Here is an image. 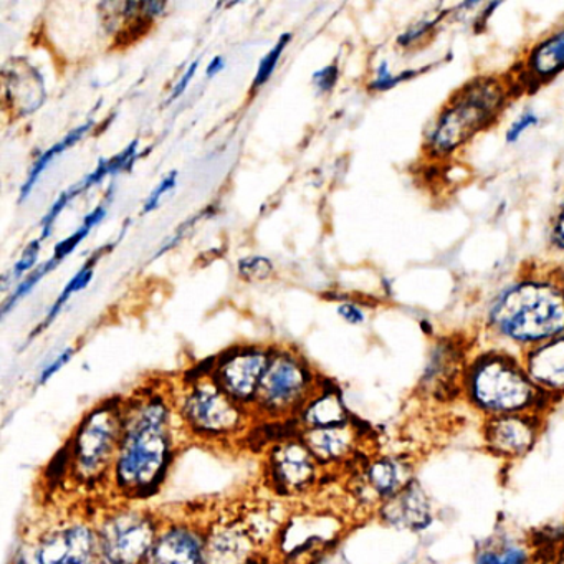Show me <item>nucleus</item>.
Instances as JSON below:
<instances>
[{"instance_id":"nucleus-15","label":"nucleus","mask_w":564,"mask_h":564,"mask_svg":"<svg viewBox=\"0 0 564 564\" xmlns=\"http://www.w3.org/2000/svg\"><path fill=\"white\" fill-rule=\"evenodd\" d=\"M299 434L326 471L339 470L345 474L362 457L371 454L365 451L366 432L355 419L348 424L312 429Z\"/></svg>"},{"instance_id":"nucleus-28","label":"nucleus","mask_w":564,"mask_h":564,"mask_svg":"<svg viewBox=\"0 0 564 564\" xmlns=\"http://www.w3.org/2000/svg\"><path fill=\"white\" fill-rule=\"evenodd\" d=\"M239 272L247 280H263L272 273V263L263 257L240 260Z\"/></svg>"},{"instance_id":"nucleus-5","label":"nucleus","mask_w":564,"mask_h":564,"mask_svg":"<svg viewBox=\"0 0 564 564\" xmlns=\"http://www.w3.org/2000/svg\"><path fill=\"white\" fill-rule=\"evenodd\" d=\"M173 401L187 442L239 444L257 425L252 409L229 398L210 376L187 381Z\"/></svg>"},{"instance_id":"nucleus-33","label":"nucleus","mask_w":564,"mask_h":564,"mask_svg":"<svg viewBox=\"0 0 564 564\" xmlns=\"http://www.w3.org/2000/svg\"><path fill=\"white\" fill-rule=\"evenodd\" d=\"M336 80H338V68L335 65H329V67H325L313 75V82H315L319 91L332 90L335 87Z\"/></svg>"},{"instance_id":"nucleus-39","label":"nucleus","mask_w":564,"mask_h":564,"mask_svg":"<svg viewBox=\"0 0 564 564\" xmlns=\"http://www.w3.org/2000/svg\"><path fill=\"white\" fill-rule=\"evenodd\" d=\"M224 67H226V64H224L223 57L214 58V61L210 62L209 67H207V77H216L217 74H220V72L224 70Z\"/></svg>"},{"instance_id":"nucleus-17","label":"nucleus","mask_w":564,"mask_h":564,"mask_svg":"<svg viewBox=\"0 0 564 564\" xmlns=\"http://www.w3.org/2000/svg\"><path fill=\"white\" fill-rule=\"evenodd\" d=\"M147 564H206V524L164 518Z\"/></svg>"},{"instance_id":"nucleus-32","label":"nucleus","mask_w":564,"mask_h":564,"mask_svg":"<svg viewBox=\"0 0 564 564\" xmlns=\"http://www.w3.org/2000/svg\"><path fill=\"white\" fill-rule=\"evenodd\" d=\"M538 123V117L533 113H524L521 115L520 118H518L517 121H514L513 124H511L510 130H508L507 133V141L508 143H514V141L518 140V138L521 137V134L524 133V131L530 130L531 127H534V124Z\"/></svg>"},{"instance_id":"nucleus-6","label":"nucleus","mask_w":564,"mask_h":564,"mask_svg":"<svg viewBox=\"0 0 564 564\" xmlns=\"http://www.w3.org/2000/svg\"><path fill=\"white\" fill-rule=\"evenodd\" d=\"M94 523L100 564H147L164 518L141 503L115 501Z\"/></svg>"},{"instance_id":"nucleus-31","label":"nucleus","mask_w":564,"mask_h":564,"mask_svg":"<svg viewBox=\"0 0 564 564\" xmlns=\"http://www.w3.org/2000/svg\"><path fill=\"white\" fill-rule=\"evenodd\" d=\"M74 352L75 351L72 348L65 349V351L62 352V355H58L51 365L45 366L44 371L39 376V384H45V382L51 381V379L54 378V376L57 375L65 365H68V362L72 361Z\"/></svg>"},{"instance_id":"nucleus-40","label":"nucleus","mask_w":564,"mask_h":564,"mask_svg":"<svg viewBox=\"0 0 564 564\" xmlns=\"http://www.w3.org/2000/svg\"><path fill=\"white\" fill-rule=\"evenodd\" d=\"M247 564H280L276 561V557L273 556L272 551L270 553L260 554V556L253 557L252 561H249Z\"/></svg>"},{"instance_id":"nucleus-3","label":"nucleus","mask_w":564,"mask_h":564,"mask_svg":"<svg viewBox=\"0 0 564 564\" xmlns=\"http://www.w3.org/2000/svg\"><path fill=\"white\" fill-rule=\"evenodd\" d=\"M123 432V398L107 399L85 412L65 444V475L87 490L110 487Z\"/></svg>"},{"instance_id":"nucleus-22","label":"nucleus","mask_w":564,"mask_h":564,"mask_svg":"<svg viewBox=\"0 0 564 564\" xmlns=\"http://www.w3.org/2000/svg\"><path fill=\"white\" fill-rule=\"evenodd\" d=\"M564 68V29L540 42L528 58V72L534 80H547Z\"/></svg>"},{"instance_id":"nucleus-23","label":"nucleus","mask_w":564,"mask_h":564,"mask_svg":"<svg viewBox=\"0 0 564 564\" xmlns=\"http://www.w3.org/2000/svg\"><path fill=\"white\" fill-rule=\"evenodd\" d=\"M91 124H94V120L88 121V123L82 124L80 128H77V130L72 131V133H68L67 137L64 138V140L61 141V143L55 144L54 148H51V150L45 151L44 154H42L41 158H39L37 163L34 164V167H32L31 174H29L28 181H25L24 186H22L21 191V200H25L29 197V194L32 193V189H34L35 184H37L39 177L42 176V173H44L45 170H47L48 164L52 163V161L55 160V158L58 156V154L64 153V151H67L68 148L74 147L77 141H80L82 138L87 134V131L90 130Z\"/></svg>"},{"instance_id":"nucleus-25","label":"nucleus","mask_w":564,"mask_h":564,"mask_svg":"<svg viewBox=\"0 0 564 564\" xmlns=\"http://www.w3.org/2000/svg\"><path fill=\"white\" fill-rule=\"evenodd\" d=\"M98 259H100V256L91 257V259L85 263L84 269H82L80 272H77V275H75L74 279L68 282V285L65 286L64 292L61 293L57 302H55V305L52 306L51 312H48L47 319H45L42 328H44V326L51 325V323L54 322L55 316L61 313V310L64 308V305H67L68 300L72 299L74 293L80 292V290H84L85 286L91 282V279H94L95 263L98 262Z\"/></svg>"},{"instance_id":"nucleus-4","label":"nucleus","mask_w":564,"mask_h":564,"mask_svg":"<svg viewBox=\"0 0 564 564\" xmlns=\"http://www.w3.org/2000/svg\"><path fill=\"white\" fill-rule=\"evenodd\" d=\"M490 323L501 338L524 348L564 335V292L550 282L518 283L495 303Z\"/></svg>"},{"instance_id":"nucleus-8","label":"nucleus","mask_w":564,"mask_h":564,"mask_svg":"<svg viewBox=\"0 0 564 564\" xmlns=\"http://www.w3.org/2000/svg\"><path fill=\"white\" fill-rule=\"evenodd\" d=\"M503 88L491 80H478L457 94L454 104L442 111L431 134L432 150L451 153L485 130L503 108Z\"/></svg>"},{"instance_id":"nucleus-11","label":"nucleus","mask_w":564,"mask_h":564,"mask_svg":"<svg viewBox=\"0 0 564 564\" xmlns=\"http://www.w3.org/2000/svg\"><path fill=\"white\" fill-rule=\"evenodd\" d=\"M349 498L359 511L375 514L389 498L415 480V464L404 454H368L346 471Z\"/></svg>"},{"instance_id":"nucleus-20","label":"nucleus","mask_w":564,"mask_h":564,"mask_svg":"<svg viewBox=\"0 0 564 564\" xmlns=\"http://www.w3.org/2000/svg\"><path fill=\"white\" fill-rule=\"evenodd\" d=\"M352 419L355 417L346 408L341 392L332 386L322 384L316 394L306 402L302 412L296 415L293 427L296 432H305L312 431V429L348 424Z\"/></svg>"},{"instance_id":"nucleus-21","label":"nucleus","mask_w":564,"mask_h":564,"mask_svg":"<svg viewBox=\"0 0 564 564\" xmlns=\"http://www.w3.org/2000/svg\"><path fill=\"white\" fill-rule=\"evenodd\" d=\"M474 564H538V554L530 536L500 531L481 541Z\"/></svg>"},{"instance_id":"nucleus-2","label":"nucleus","mask_w":564,"mask_h":564,"mask_svg":"<svg viewBox=\"0 0 564 564\" xmlns=\"http://www.w3.org/2000/svg\"><path fill=\"white\" fill-rule=\"evenodd\" d=\"M462 399L481 419L510 414L547 415L554 408L531 381L523 359L497 349L468 359L462 378Z\"/></svg>"},{"instance_id":"nucleus-19","label":"nucleus","mask_w":564,"mask_h":564,"mask_svg":"<svg viewBox=\"0 0 564 564\" xmlns=\"http://www.w3.org/2000/svg\"><path fill=\"white\" fill-rule=\"evenodd\" d=\"M521 359L531 381L554 405L564 401V335L527 349Z\"/></svg>"},{"instance_id":"nucleus-12","label":"nucleus","mask_w":564,"mask_h":564,"mask_svg":"<svg viewBox=\"0 0 564 564\" xmlns=\"http://www.w3.org/2000/svg\"><path fill=\"white\" fill-rule=\"evenodd\" d=\"M29 560L32 564H100L94 518L52 523L35 538Z\"/></svg>"},{"instance_id":"nucleus-13","label":"nucleus","mask_w":564,"mask_h":564,"mask_svg":"<svg viewBox=\"0 0 564 564\" xmlns=\"http://www.w3.org/2000/svg\"><path fill=\"white\" fill-rule=\"evenodd\" d=\"M547 415L510 414L481 419V444L497 460L513 464L530 455L546 427Z\"/></svg>"},{"instance_id":"nucleus-36","label":"nucleus","mask_w":564,"mask_h":564,"mask_svg":"<svg viewBox=\"0 0 564 564\" xmlns=\"http://www.w3.org/2000/svg\"><path fill=\"white\" fill-rule=\"evenodd\" d=\"M551 242L557 247V249L564 250V203L557 213L556 220H554L553 230H551Z\"/></svg>"},{"instance_id":"nucleus-26","label":"nucleus","mask_w":564,"mask_h":564,"mask_svg":"<svg viewBox=\"0 0 564 564\" xmlns=\"http://www.w3.org/2000/svg\"><path fill=\"white\" fill-rule=\"evenodd\" d=\"M290 39H292L290 34L282 35L280 41L276 42L275 47L260 62L259 72H257L256 82H253V88H259L260 85L267 84L269 78L272 77L276 64H279L280 57H282L283 51H285L286 45H289Z\"/></svg>"},{"instance_id":"nucleus-38","label":"nucleus","mask_w":564,"mask_h":564,"mask_svg":"<svg viewBox=\"0 0 564 564\" xmlns=\"http://www.w3.org/2000/svg\"><path fill=\"white\" fill-rule=\"evenodd\" d=\"M197 65H199V61L194 62L193 65H191L189 68H187L186 75H184L183 78H181L180 84L176 85V88H174L173 95H171L170 100H176V98H180L181 95L186 91V88L189 87L191 80H193L194 75H196Z\"/></svg>"},{"instance_id":"nucleus-37","label":"nucleus","mask_w":564,"mask_h":564,"mask_svg":"<svg viewBox=\"0 0 564 564\" xmlns=\"http://www.w3.org/2000/svg\"><path fill=\"white\" fill-rule=\"evenodd\" d=\"M538 564H564V538L556 546L540 556Z\"/></svg>"},{"instance_id":"nucleus-27","label":"nucleus","mask_w":564,"mask_h":564,"mask_svg":"<svg viewBox=\"0 0 564 564\" xmlns=\"http://www.w3.org/2000/svg\"><path fill=\"white\" fill-rule=\"evenodd\" d=\"M55 263L52 262V260H48L47 263H42L41 267H39L37 270H35L34 273H31V275L28 276V279L24 280V282L21 283V285L18 286V290H15L14 293H12L11 299L6 302L4 310L2 312L6 313L9 312V310L12 308V306L15 305V303L19 302V300L22 299V296L29 295L31 293V290L34 289L35 285H37L39 282H41L42 279H44L45 275H47L51 270L55 269Z\"/></svg>"},{"instance_id":"nucleus-18","label":"nucleus","mask_w":564,"mask_h":564,"mask_svg":"<svg viewBox=\"0 0 564 564\" xmlns=\"http://www.w3.org/2000/svg\"><path fill=\"white\" fill-rule=\"evenodd\" d=\"M375 517L384 527L422 533L434 523V501L427 490L422 487L421 481L415 478L404 490L384 501L376 511Z\"/></svg>"},{"instance_id":"nucleus-1","label":"nucleus","mask_w":564,"mask_h":564,"mask_svg":"<svg viewBox=\"0 0 564 564\" xmlns=\"http://www.w3.org/2000/svg\"><path fill=\"white\" fill-rule=\"evenodd\" d=\"M184 442L173 394L143 389L123 398V432L108 490L117 501L150 500L166 481Z\"/></svg>"},{"instance_id":"nucleus-7","label":"nucleus","mask_w":564,"mask_h":564,"mask_svg":"<svg viewBox=\"0 0 564 564\" xmlns=\"http://www.w3.org/2000/svg\"><path fill=\"white\" fill-rule=\"evenodd\" d=\"M322 388L308 366L289 352L270 356L252 411L257 424L293 425L306 402Z\"/></svg>"},{"instance_id":"nucleus-10","label":"nucleus","mask_w":564,"mask_h":564,"mask_svg":"<svg viewBox=\"0 0 564 564\" xmlns=\"http://www.w3.org/2000/svg\"><path fill=\"white\" fill-rule=\"evenodd\" d=\"M328 471L318 464L299 432L276 438L263 455L267 487L282 498L312 495Z\"/></svg>"},{"instance_id":"nucleus-14","label":"nucleus","mask_w":564,"mask_h":564,"mask_svg":"<svg viewBox=\"0 0 564 564\" xmlns=\"http://www.w3.org/2000/svg\"><path fill=\"white\" fill-rule=\"evenodd\" d=\"M265 553L249 518L223 514L206 524V564H247Z\"/></svg>"},{"instance_id":"nucleus-30","label":"nucleus","mask_w":564,"mask_h":564,"mask_svg":"<svg viewBox=\"0 0 564 564\" xmlns=\"http://www.w3.org/2000/svg\"><path fill=\"white\" fill-rule=\"evenodd\" d=\"M176 180L177 173H171L170 176H167L166 180H164L163 183H161L160 186L151 193V196L147 199V204H144L143 214H148L151 213V210L156 209L161 197H163L164 194L170 193V191L176 186Z\"/></svg>"},{"instance_id":"nucleus-9","label":"nucleus","mask_w":564,"mask_h":564,"mask_svg":"<svg viewBox=\"0 0 564 564\" xmlns=\"http://www.w3.org/2000/svg\"><path fill=\"white\" fill-rule=\"evenodd\" d=\"M343 520L328 508L293 511L276 530L272 554L280 564H313L339 540Z\"/></svg>"},{"instance_id":"nucleus-24","label":"nucleus","mask_w":564,"mask_h":564,"mask_svg":"<svg viewBox=\"0 0 564 564\" xmlns=\"http://www.w3.org/2000/svg\"><path fill=\"white\" fill-rule=\"evenodd\" d=\"M105 216H107V206H105V204L104 206H98L94 213L88 214V216L85 217L80 229H78L74 236L68 237L67 240H64V242H61L55 247L54 257L51 259L52 262L58 267V263H61L62 260L67 259V257L77 249L78 243H80L82 240L90 234V230L94 229V227H97L98 224L105 219Z\"/></svg>"},{"instance_id":"nucleus-34","label":"nucleus","mask_w":564,"mask_h":564,"mask_svg":"<svg viewBox=\"0 0 564 564\" xmlns=\"http://www.w3.org/2000/svg\"><path fill=\"white\" fill-rule=\"evenodd\" d=\"M401 78L402 77H394V75L389 72L388 64L382 62V64L379 65L378 75H376V80L372 82L371 87L379 91L389 90V88L394 87L398 82H401Z\"/></svg>"},{"instance_id":"nucleus-29","label":"nucleus","mask_w":564,"mask_h":564,"mask_svg":"<svg viewBox=\"0 0 564 564\" xmlns=\"http://www.w3.org/2000/svg\"><path fill=\"white\" fill-rule=\"evenodd\" d=\"M42 239L35 240L31 246L25 249L24 256L22 259L15 263L14 270H12V275L21 276L24 275L25 272L32 269V267L37 263L39 252H41Z\"/></svg>"},{"instance_id":"nucleus-41","label":"nucleus","mask_w":564,"mask_h":564,"mask_svg":"<svg viewBox=\"0 0 564 564\" xmlns=\"http://www.w3.org/2000/svg\"><path fill=\"white\" fill-rule=\"evenodd\" d=\"M12 564H32L31 560H29L28 554H19V556L14 557V561H12Z\"/></svg>"},{"instance_id":"nucleus-35","label":"nucleus","mask_w":564,"mask_h":564,"mask_svg":"<svg viewBox=\"0 0 564 564\" xmlns=\"http://www.w3.org/2000/svg\"><path fill=\"white\" fill-rule=\"evenodd\" d=\"M338 313L341 318H345L346 322L351 323V325H359V323L365 322V313H362L358 306L351 305V303H343V305H339Z\"/></svg>"},{"instance_id":"nucleus-16","label":"nucleus","mask_w":564,"mask_h":564,"mask_svg":"<svg viewBox=\"0 0 564 564\" xmlns=\"http://www.w3.org/2000/svg\"><path fill=\"white\" fill-rule=\"evenodd\" d=\"M270 352L242 349L220 358L210 368V378L229 398L252 409L270 361Z\"/></svg>"}]
</instances>
